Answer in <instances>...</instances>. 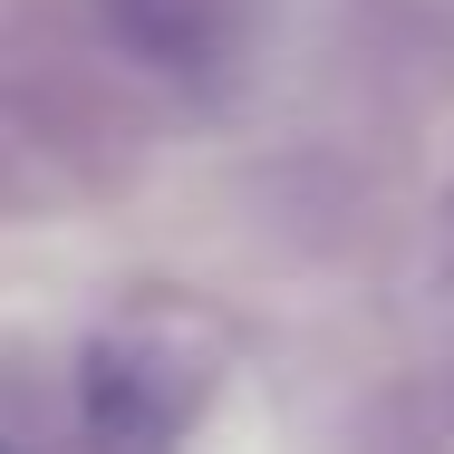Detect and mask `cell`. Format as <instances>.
<instances>
[{
  "label": "cell",
  "instance_id": "obj_1",
  "mask_svg": "<svg viewBox=\"0 0 454 454\" xmlns=\"http://www.w3.org/2000/svg\"><path fill=\"white\" fill-rule=\"evenodd\" d=\"M193 406H203V377L155 339H97L78 358V416L106 445H165L193 426Z\"/></svg>",
  "mask_w": 454,
  "mask_h": 454
},
{
  "label": "cell",
  "instance_id": "obj_2",
  "mask_svg": "<svg viewBox=\"0 0 454 454\" xmlns=\"http://www.w3.org/2000/svg\"><path fill=\"white\" fill-rule=\"evenodd\" d=\"M106 29H116V49H136L165 78H203L232 49L223 0H106Z\"/></svg>",
  "mask_w": 454,
  "mask_h": 454
},
{
  "label": "cell",
  "instance_id": "obj_3",
  "mask_svg": "<svg viewBox=\"0 0 454 454\" xmlns=\"http://www.w3.org/2000/svg\"><path fill=\"white\" fill-rule=\"evenodd\" d=\"M445 223H454V203H445Z\"/></svg>",
  "mask_w": 454,
  "mask_h": 454
}]
</instances>
